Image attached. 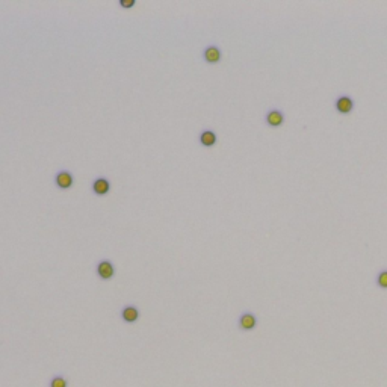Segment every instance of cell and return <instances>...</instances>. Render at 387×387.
Returning <instances> with one entry per match:
<instances>
[{
    "mask_svg": "<svg viewBox=\"0 0 387 387\" xmlns=\"http://www.w3.org/2000/svg\"><path fill=\"white\" fill-rule=\"evenodd\" d=\"M334 109L342 115H348L354 110V99L348 94H342L336 97L334 100Z\"/></svg>",
    "mask_w": 387,
    "mask_h": 387,
    "instance_id": "cell-1",
    "label": "cell"
},
{
    "mask_svg": "<svg viewBox=\"0 0 387 387\" xmlns=\"http://www.w3.org/2000/svg\"><path fill=\"white\" fill-rule=\"evenodd\" d=\"M97 275L102 280H110L115 275V266L110 260H100L97 264Z\"/></svg>",
    "mask_w": 387,
    "mask_h": 387,
    "instance_id": "cell-2",
    "label": "cell"
},
{
    "mask_svg": "<svg viewBox=\"0 0 387 387\" xmlns=\"http://www.w3.org/2000/svg\"><path fill=\"white\" fill-rule=\"evenodd\" d=\"M257 325V317L253 312H244L239 319H238V327L242 330V331H251L254 330Z\"/></svg>",
    "mask_w": 387,
    "mask_h": 387,
    "instance_id": "cell-3",
    "label": "cell"
},
{
    "mask_svg": "<svg viewBox=\"0 0 387 387\" xmlns=\"http://www.w3.org/2000/svg\"><path fill=\"white\" fill-rule=\"evenodd\" d=\"M265 121L268 126L271 127H279L281 126V124L284 123V112L281 109H277V107H272L269 109L266 115H265Z\"/></svg>",
    "mask_w": 387,
    "mask_h": 387,
    "instance_id": "cell-4",
    "label": "cell"
},
{
    "mask_svg": "<svg viewBox=\"0 0 387 387\" xmlns=\"http://www.w3.org/2000/svg\"><path fill=\"white\" fill-rule=\"evenodd\" d=\"M54 183L59 189H70L74 183L73 174L67 170H61L56 176H54Z\"/></svg>",
    "mask_w": 387,
    "mask_h": 387,
    "instance_id": "cell-5",
    "label": "cell"
},
{
    "mask_svg": "<svg viewBox=\"0 0 387 387\" xmlns=\"http://www.w3.org/2000/svg\"><path fill=\"white\" fill-rule=\"evenodd\" d=\"M221 56H223V53H221V49L218 46L212 44L203 50V59L207 64H218L221 61Z\"/></svg>",
    "mask_w": 387,
    "mask_h": 387,
    "instance_id": "cell-6",
    "label": "cell"
},
{
    "mask_svg": "<svg viewBox=\"0 0 387 387\" xmlns=\"http://www.w3.org/2000/svg\"><path fill=\"white\" fill-rule=\"evenodd\" d=\"M91 189L95 195H106L110 191V182L106 177H97L91 185Z\"/></svg>",
    "mask_w": 387,
    "mask_h": 387,
    "instance_id": "cell-7",
    "label": "cell"
},
{
    "mask_svg": "<svg viewBox=\"0 0 387 387\" xmlns=\"http://www.w3.org/2000/svg\"><path fill=\"white\" fill-rule=\"evenodd\" d=\"M121 317H123L124 322L133 324L140 319V310H138L135 306H126L121 310Z\"/></svg>",
    "mask_w": 387,
    "mask_h": 387,
    "instance_id": "cell-8",
    "label": "cell"
},
{
    "mask_svg": "<svg viewBox=\"0 0 387 387\" xmlns=\"http://www.w3.org/2000/svg\"><path fill=\"white\" fill-rule=\"evenodd\" d=\"M216 133L213 132V130H211V129H206V130H203L201 133H200V136H198V141H200V144L203 145V147H213L215 144H216Z\"/></svg>",
    "mask_w": 387,
    "mask_h": 387,
    "instance_id": "cell-9",
    "label": "cell"
},
{
    "mask_svg": "<svg viewBox=\"0 0 387 387\" xmlns=\"http://www.w3.org/2000/svg\"><path fill=\"white\" fill-rule=\"evenodd\" d=\"M377 286L381 289H387V269H381L377 275Z\"/></svg>",
    "mask_w": 387,
    "mask_h": 387,
    "instance_id": "cell-10",
    "label": "cell"
},
{
    "mask_svg": "<svg viewBox=\"0 0 387 387\" xmlns=\"http://www.w3.org/2000/svg\"><path fill=\"white\" fill-rule=\"evenodd\" d=\"M68 384H67V380L64 378V377H61V375H58V377H54L52 381H50V387H67Z\"/></svg>",
    "mask_w": 387,
    "mask_h": 387,
    "instance_id": "cell-11",
    "label": "cell"
},
{
    "mask_svg": "<svg viewBox=\"0 0 387 387\" xmlns=\"http://www.w3.org/2000/svg\"><path fill=\"white\" fill-rule=\"evenodd\" d=\"M136 5V0H120V6L123 9H130Z\"/></svg>",
    "mask_w": 387,
    "mask_h": 387,
    "instance_id": "cell-12",
    "label": "cell"
}]
</instances>
